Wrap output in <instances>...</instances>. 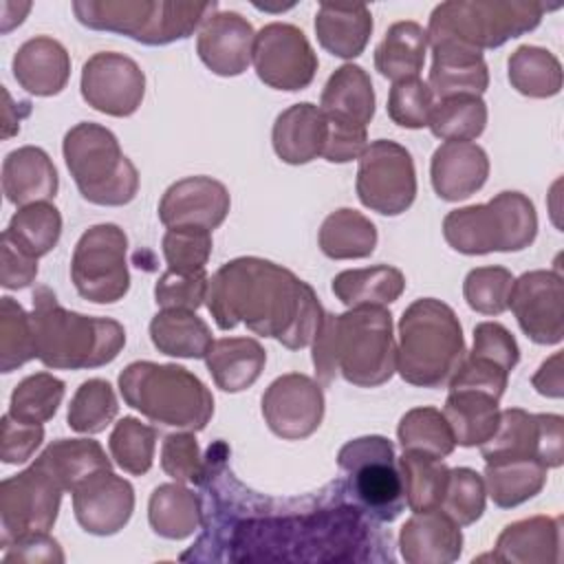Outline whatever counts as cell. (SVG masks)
I'll return each mask as SVG.
<instances>
[{
    "label": "cell",
    "instance_id": "obj_1",
    "mask_svg": "<svg viewBox=\"0 0 564 564\" xmlns=\"http://www.w3.org/2000/svg\"><path fill=\"white\" fill-rule=\"evenodd\" d=\"M205 304L220 330L245 324L289 350L311 346L326 315L311 284L256 256L225 262L209 278Z\"/></svg>",
    "mask_w": 564,
    "mask_h": 564
},
{
    "label": "cell",
    "instance_id": "obj_2",
    "mask_svg": "<svg viewBox=\"0 0 564 564\" xmlns=\"http://www.w3.org/2000/svg\"><path fill=\"white\" fill-rule=\"evenodd\" d=\"M313 366L319 386H330L337 375L357 388L383 386L397 372L392 313L383 306L326 313L313 339Z\"/></svg>",
    "mask_w": 564,
    "mask_h": 564
},
{
    "label": "cell",
    "instance_id": "obj_3",
    "mask_svg": "<svg viewBox=\"0 0 564 564\" xmlns=\"http://www.w3.org/2000/svg\"><path fill=\"white\" fill-rule=\"evenodd\" d=\"M31 324L37 359L53 370L99 368L126 346V330L117 319L68 311L48 286L33 291Z\"/></svg>",
    "mask_w": 564,
    "mask_h": 564
},
{
    "label": "cell",
    "instance_id": "obj_4",
    "mask_svg": "<svg viewBox=\"0 0 564 564\" xmlns=\"http://www.w3.org/2000/svg\"><path fill=\"white\" fill-rule=\"evenodd\" d=\"M465 337L452 306L414 300L399 319L397 372L416 388H443L465 357Z\"/></svg>",
    "mask_w": 564,
    "mask_h": 564
},
{
    "label": "cell",
    "instance_id": "obj_5",
    "mask_svg": "<svg viewBox=\"0 0 564 564\" xmlns=\"http://www.w3.org/2000/svg\"><path fill=\"white\" fill-rule=\"evenodd\" d=\"M119 392L152 423L200 432L214 414L209 388L176 364L132 361L119 372Z\"/></svg>",
    "mask_w": 564,
    "mask_h": 564
},
{
    "label": "cell",
    "instance_id": "obj_6",
    "mask_svg": "<svg viewBox=\"0 0 564 564\" xmlns=\"http://www.w3.org/2000/svg\"><path fill=\"white\" fill-rule=\"evenodd\" d=\"M557 7V4H555ZM538 0H449L434 7L427 24V46L456 44L482 53L533 31L544 11Z\"/></svg>",
    "mask_w": 564,
    "mask_h": 564
},
{
    "label": "cell",
    "instance_id": "obj_7",
    "mask_svg": "<svg viewBox=\"0 0 564 564\" xmlns=\"http://www.w3.org/2000/svg\"><path fill=\"white\" fill-rule=\"evenodd\" d=\"M218 11L216 2L165 0H77L73 13L93 31H110L141 44L163 46L189 37Z\"/></svg>",
    "mask_w": 564,
    "mask_h": 564
},
{
    "label": "cell",
    "instance_id": "obj_8",
    "mask_svg": "<svg viewBox=\"0 0 564 564\" xmlns=\"http://www.w3.org/2000/svg\"><path fill=\"white\" fill-rule=\"evenodd\" d=\"M62 152L79 194L88 203L121 207L137 196L139 172L106 126L79 121L64 134Z\"/></svg>",
    "mask_w": 564,
    "mask_h": 564
},
{
    "label": "cell",
    "instance_id": "obj_9",
    "mask_svg": "<svg viewBox=\"0 0 564 564\" xmlns=\"http://www.w3.org/2000/svg\"><path fill=\"white\" fill-rule=\"evenodd\" d=\"M443 236L465 256L522 251L538 236L535 205L522 192H500L487 203L452 209L443 218Z\"/></svg>",
    "mask_w": 564,
    "mask_h": 564
},
{
    "label": "cell",
    "instance_id": "obj_10",
    "mask_svg": "<svg viewBox=\"0 0 564 564\" xmlns=\"http://www.w3.org/2000/svg\"><path fill=\"white\" fill-rule=\"evenodd\" d=\"M337 467L346 474L341 482L366 516L392 522L405 509L403 480L394 456V445L386 436H359L337 452Z\"/></svg>",
    "mask_w": 564,
    "mask_h": 564
},
{
    "label": "cell",
    "instance_id": "obj_11",
    "mask_svg": "<svg viewBox=\"0 0 564 564\" xmlns=\"http://www.w3.org/2000/svg\"><path fill=\"white\" fill-rule=\"evenodd\" d=\"M128 236L119 225L101 223L88 227L70 258V280L75 291L95 304H115L130 289Z\"/></svg>",
    "mask_w": 564,
    "mask_h": 564
},
{
    "label": "cell",
    "instance_id": "obj_12",
    "mask_svg": "<svg viewBox=\"0 0 564 564\" xmlns=\"http://www.w3.org/2000/svg\"><path fill=\"white\" fill-rule=\"evenodd\" d=\"M357 198L370 212L399 216L416 198V170L412 154L397 141L377 139L359 156Z\"/></svg>",
    "mask_w": 564,
    "mask_h": 564
},
{
    "label": "cell",
    "instance_id": "obj_13",
    "mask_svg": "<svg viewBox=\"0 0 564 564\" xmlns=\"http://www.w3.org/2000/svg\"><path fill=\"white\" fill-rule=\"evenodd\" d=\"M64 489L40 465L0 482V546L31 535L48 533L57 520Z\"/></svg>",
    "mask_w": 564,
    "mask_h": 564
},
{
    "label": "cell",
    "instance_id": "obj_14",
    "mask_svg": "<svg viewBox=\"0 0 564 564\" xmlns=\"http://www.w3.org/2000/svg\"><path fill=\"white\" fill-rule=\"evenodd\" d=\"M487 463L533 458L546 469L564 463V419L560 414H531L520 408L500 410L494 436L480 445Z\"/></svg>",
    "mask_w": 564,
    "mask_h": 564
},
{
    "label": "cell",
    "instance_id": "obj_15",
    "mask_svg": "<svg viewBox=\"0 0 564 564\" xmlns=\"http://www.w3.org/2000/svg\"><path fill=\"white\" fill-rule=\"evenodd\" d=\"M251 62L260 82L289 93L304 90L319 66L304 31L289 22H271L256 33Z\"/></svg>",
    "mask_w": 564,
    "mask_h": 564
},
{
    "label": "cell",
    "instance_id": "obj_16",
    "mask_svg": "<svg viewBox=\"0 0 564 564\" xmlns=\"http://www.w3.org/2000/svg\"><path fill=\"white\" fill-rule=\"evenodd\" d=\"M79 90L82 99L97 112L130 117L145 97V75L132 57L101 51L84 62Z\"/></svg>",
    "mask_w": 564,
    "mask_h": 564
},
{
    "label": "cell",
    "instance_id": "obj_17",
    "mask_svg": "<svg viewBox=\"0 0 564 564\" xmlns=\"http://www.w3.org/2000/svg\"><path fill=\"white\" fill-rule=\"evenodd\" d=\"M509 308L522 333L540 344L553 346L564 337V282L557 271L535 269L513 280Z\"/></svg>",
    "mask_w": 564,
    "mask_h": 564
},
{
    "label": "cell",
    "instance_id": "obj_18",
    "mask_svg": "<svg viewBox=\"0 0 564 564\" xmlns=\"http://www.w3.org/2000/svg\"><path fill=\"white\" fill-rule=\"evenodd\" d=\"M262 416L269 430L284 441L311 436L324 419L322 386L302 372H286L262 394Z\"/></svg>",
    "mask_w": 564,
    "mask_h": 564
},
{
    "label": "cell",
    "instance_id": "obj_19",
    "mask_svg": "<svg viewBox=\"0 0 564 564\" xmlns=\"http://www.w3.org/2000/svg\"><path fill=\"white\" fill-rule=\"evenodd\" d=\"M70 494L79 527L93 535L119 533L134 511L132 485L112 469L95 471Z\"/></svg>",
    "mask_w": 564,
    "mask_h": 564
},
{
    "label": "cell",
    "instance_id": "obj_20",
    "mask_svg": "<svg viewBox=\"0 0 564 564\" xmlns=\"http://www.w3.org/2000/svg\"><path fill=\"white\" fill-rule=\"evenodd\" d=\"M229 207V189L220 181L185 176L165 189L159 203V220L165 227L194 225L212 231L225 223Z\"/></svg>",
    "mask_w": 564,
    "mask_h": 564
},
{
    "label": "cell",
    "instance_id": "obj_21",
    "mask_svg": "<svg viewBox=\"0 0 564 564\" xmlns=\"http://www.w3.org/2000/svg\"><path fill=\"white\" fill-rule=\"evenodd\" d=\"M256 31L236 11H216L200 24L196 53L200 62L220 77L242 75L253 59Z\"/></svg>",
    "mask_w": 564,
    "mask_h": 564
},
{
    "label": "cell",
    "instance_id": "obj_22",
    "mask_svg": "<svg viewBox=\"0 0 564 564\" xmlns=\"http://www.w3.org/2000/svg\"><path fill=\"white\" fill-rule=\"evenodd\" d=\"M489 176L487 152L471 141L441 143L430 163V178L436 196L447 203L465 200L476 194Z\"/></svg>",
    "mask_w": 564,
    "mask_h": 564
},
{
    "label": "cell",
    "instance_id": "obj_23",
    "mask_svg": "<svg viewBox=\"0 0 564 564\" xmlns=\"http://www.w3.org/2000/svg\"><path fill=\"white\" fill-rule=\"evenodd\" d=\"M399 551L408 564H449L463 553V533L438 507L416 511L401 527Z\"/></svg>",
    "mask_w": 564,
    "mask_h": 564
},
{
    "label": "cell",
    "instance_id": "obj_24",
    "mask_svg": "<svg viewBox=\"0 0 564 564\" xmlns=\"http://www.w3.org/2000/svg\"><path fill=\"white\" fill-rule=\"evenodd\" d=\"M15 82L35 97H51L66 88L70 77V55L62 42L48 35L26 40L13 55Z\"/></svg>",
    "mask_w": 564,
    "mask_h": 564
},
{
    "label": "cell",
    "instance_id": "obj_25",
    "mask_svg": "<svg viewBox=\"0 0 564 564\" xmlns=\"http://www.w3.org/2000/svg\"><path fill=\"white\" fill-rule=\"evenodd\" d=\"M560 544L562 518L533 516L507 524L489 557L511 564H551L560 562Z\"/></svg>",
    "mask_w": 564,
    "mask_h": 564
},
{
    "label": "cell",
    "instance_id": "obj_26",
    "mask_svg": "<svg viewBox=\"0 0 564 564\" xmlns=\"http://www.w3.org/2000/svg\"><path fill=\"white\" fill-rule=\"evenodd\" d=\"M328 121L319 106L311 101L293 104L275 117L271 143L275 154L289 165H304L322 156Z\"/></svg>",
    "mask_w": 564,
    "mask_h": 564
},
{
    "label": "cell",
    "instance_id": "obj_27",
    "mask_svg": "<svg viewBox=\"0 0 564 564\" xmlns=\"http://www.w3.org/2000/svg\"><path fill=\"white\" fill-rule=\"evenodd\" d=\"M57 170L37 145L11 150L2 161V194L15 207L51 200L57 194Z\"/></svg>",
    "mask_w": 564,
    "mask_h": 564
},
{
    "label": "cell",
    "instance_id": "obj_28",
    "mask_svg": "<svg viewBox=\"0 0 564 564\" xmlns=\"http://www.w3.org/2000/svg\"><path fill=\"white\" fill-rule=\"evenodd\" d=\"M427 86L438 101L458 95L480 97L489 86L487 62L478 51L456 44H434Z\"/></svg>",
    "mask_w": 564,
    "mask_h": 564
},
{
    "label": "cell",
    "instance_id": "obj_29",
    "mask_svg": "<svg viewBox=\"0 0 564 564\" xmlns=\"http://www.w3.org/2000/svg\"><path fill=\"white\" fill-rule=\"evenodd\" d=\"M372 26V13L364 2H319L315 13L317 42L324 51L341 59H352L364 53Z\"/></svg>",
    "mask_w": 564,
    "mask_h": 564
},
{
    "label": "cell",
    "instance_id": "obj_30",
    "mask_svg": "<svg viewBox=\"0 0 564 564\" xmlns=\"http://www.w3.org/2000/svg\"><path fill=\"white\" fill-rule=\"evenodd\" d=\"M207 370L223 392H242L251 388L264 370L267 352L251 337L214 339L205 355Z\"/></svg>",
    "mask_w": 564,
    "mask_h": 564
},
{
    "label": "cell",
    "instance_id": "obj_31",
    "mask_svg": "<svg viewBox=\"0 0 564 564\" xmlns=\"http://www.w3.org/2000/svg\"><path fill=\"white\" fill-rule=\"evenodd\" d=\"M496 397L482 390L458 388L449 390L443 408V416L449 423L456 445L480 447L487 443L500 421V408Z\"/></svg>",
    "mask_w": 564,
    "mask_h": 564
},
{
    "label": "cell",
    "instance_id": "obj_32",
    "mask_svg": "<svg viewBox=\"0 0 564 564\" xmlns=\"http://www.w3.org/2000/svg\"><path fill=\"white\" fill-rule=\"evenodd\" d=\"M375 101L370 75L357 64H344L328 77L319 97V110L333 119L368 126L375 117Z\"/></svg>",
    "mask_w": 564,
    "mask_h": 564
},
{
    "label": "cell",
    "instance_id": "obj_33",
    "mask_svg": "<svg viewBox=\"0 0 564 564\" xmlns=\"http://www.w3.org/2000/svg\"><path fill=\"white\" fill-rule=\"evenodd\" d=\"M427 53V31L414 20H401L388 26L375 48V68L381 77L394 82L419 77Z\"/></svg>",
    "mask_w": 564,
    "mask_h": 564
},
{
    "label": "cell",
    "instance_id": "obj_34",
    "mask_svg": "<svg viewBox=\"0 0 564 564\" xmlns=\"http://www.w3.org/2000/svg\"><path fill=\"white\" fill-rule=\"evenodd\" d=\"M148 520L156 535L165 540H185L203 524L200 498L176 480L159 485L148 502Z\"/></svg>",
    "mask_w": 564,
    "mask_h": 564
},
{
    "label": "cell",
    "instance_id": "obj_35",
    "mask_svg": "<svg viewBox=\"0 0 564 564\" xmlns=\"http://www.w3.org/2000/svg\"><path fill=\"white\" fill-rule=\"evenodd\" d=\"M405 291V275L390 264L346 269L333 278L335 297L348 306H388Z\"/></svg>",
    "mask_w": 564,
    "mask_h": 564
},
{
    "label": "cell",
    "instance_id": "obj_36",
    "mask_svg": "<svg viewBox=\"0 0 564 564\" xmlns=\"http://www.w3.org/2000/svg\"><path fill=\"white\" fill-rule=\"evenodd\" d=\"M150 339L159 352L183 359H205L214 341L196 311L183 308H161L150 322Z\"/></svg>",
    "mask_w": 564,
    "mask_h": 564
},
{
    "label": "cell",
    "instance_id": "obj_37",
    "mask_svg": "<svg viewBox=\"0 0 564 564\" xmlns=\"http://www.w3.org/2000/svg\"><path fill=\"white\" fill-rule=\"evenodd\" d=\"M35 465L46 469L64 491H73L95 471L110 469V458L93 438H57L35 458Z\"/></svg>",
    "mask_w": 564,
    "mask_h": 564
},
{
    "label": "cell",
    "instance_id": "obj_38",
    "mask_svg": "<svg viewBox=\"0 0 564 564\" xmlns=\"http://www.w3.org/2000/svg\"><path fill=\"white\" fill-rule=\"evenodd\" d=\"M317 242L330 260H361L377 247V227L361 212L341 207L324 218Z\"/></svg>",
    "mask_w": 564,
    "mask_h": 564
},
{
    "label": "cell",
    "instance_id": "obj_39",
    "mask_svg": "<svg viewBox=\"0 0 564 564\" xmlns=\"http://www.w3.org/2000/svg\"><path fill=\"white\" fill-rule=\"evenodd\" d=\"M482 480L496 507L513 509L542 491L546 485V467L533 458L487 463Z\"/></svg>",
    "mask_w": 564,
    "mask_h": 564
},
{
    "label": "cell",
    "instance_id": "obj_40",
    "mask_svg": "<svg viewBox=\"0 0 564 564\" xmlns=\"http://www.w3.org/2000/svg\"><path fill=\"white\" fill-rule=\"evenodd\" d=\"M397 465L403 480L405 505L414 513L441 507L449 480V467L443 463V458L403 449V456L397 458Z\"/></svg>",
    "mask_w": 564,
    "mask_h": 564
},
{
    "label": "cell",
    "instance_id": "obj_41",
    "mask_svg": "<svg viewBox=\"0 0 564 564\" xmlns=\"http://www.w3.org/2000/svg\"><path fill=\"white\" fill-rule=\"evenodd\" d=\"M507 68L509 84L524 97L546 99L562 90V64L551 51L542 46H518L511 53Z\"/></svg>",
    "mask_w": 564,
    "mask_h": 564
},
{
    "label": "cell",
    "instance_id": "obj_42",
    "mask_svg": "<svg viewBox=\"0 0 564 564\" xmlns=\"http://www.w3.org/2000/svg\"><path fill=\"white\" fill-rule=\"evenodd\" d=\"M2 236H7L26 256L37 260L59 242L62 214L51 200L18 207Z\"/></svg>",
    "mask_w": 564,
    "mask_h": 564
},
{
    "label": "cell",
    "instance_id": "obj_43",
    "mask_svg": "<svg viewBox=\"0 0 564 564\" xmlns=\"http://www.w3.org/2000/svg\"><path fill=\"white\" fill-rule=\"evenodd\" d=\"M397 436L403 449L423 452L436 458L449 456L456 447L447 419L441 410L430 405L408 410L399 421Z\"/></svg>",
    "mask_w": 564,
    "mask_h": 564
},
{
    "label": "cell",
    "instance_id": "obj_44",
    "mask_svg": "<svg viewBox=\"0 0 564 564\" xmlns=\"http://www.w3.org/2000/svg\"><path fill=\"white\" fill-rule=\"evenodd\" d=\"M430 130L443 141L478 139L487 126V104L482 97L458 95L434 104L430 115Z\"/></svg>",
    "mask_w": 564,
    "mask_h": 564
},
{
    "label": "cell",
    "instance_id": "obj_45",
    "mask_svg": "<svg viewBox=\"0 0 564 564\" xmlns=\"http://www.w3.org/2000/svg\"><path fill=\"white\" fill-rule=\"evenodd\" d=\"M119 403L112 386L106 379H88L84 381L68 405V427L79 434H99L104 432L117 416Z\"/></svg>",
    "mask_w": 564,
    "mask_h": 564
},
{
    "label": "cell",
    "instance_id": "obj_46",
    "mask_svg": "<svg viewBox=\"0 0 564 564\" xmlns=\"http://www.w3.org/2000/svg\"><path fill=\"white\" fill-rule=\"evenodd\" d=\"M64 381L51 372L24 377L11 392L9 414L24 423H46L55 416L64 399Z\"/></svg>",
    "mask_w": 564,
    "mask_h": 564
},
{
    "label": "cell",
    "instance_id": "obj_47",
    "mask_svg": "<svg viewBox=\"0 0 564 564\" xmlns=\"http://www.w3.org/2000/svg\"><path fill=\"white\" fill-rule=\"evenodd\" d=\"M112 460L132 476H143L150 471L156 447V430L141 423L134 416H123L115 423L108 438Z\"/></svg>",
    "mask_w": 564,
    "mask_h": 564
},
{
    "label": "cell",
    "instance_id": "obj_48",
    "mask_svg": "<svg viewBox=\"0 0 564 564\" xmlns=\"http://www.w3.org/2000/svg\"><path fill=\"white\" fill-rule=\"evenodd\" d=\"M31 359H37L31 313L4 295L0 300V370L13 372Z\"/></svg>",
    "mask_w": 564,
    "mask_h": 564
},
{
    "label": "cell",
    "instance_id": "obj_49",
    "mask_svg": "<svg viewBox=\"0 0 564 564\" xmlns=\"http://www.w3.org/2000/svg\"><path fill=\"white\" fill-rule=\"evenodd\" d=\"M212 247H214L212 231L194 225L167 227L161 240L167 269L176 273L205 271V264L212 256Z\"/></svg>",
    "mask_w": 564,
    "mask_h": 564
},
{
    "label": "cell",
    "instance_id": "obj_50",
    "mask_svg": "<svg viewBox=\"0 0 564 564\" xmlns=\"http://www.w3.org/2000/svg\"><path fill=\"white\" fill-rule=\"evenodd\" d=\"M513 273L505 267H476L465 275L463 297L480 315H500L509 308Z\"/></svg>",
    "mask_w": 564,
    "mask_h": 564
},
{
    "label": "cell",
    "instance_id": "obj_51",
    "mask_svg": "<svg viewBox=\"0 0 564 564\" xmlns=\"http://www.w3.org/2000/svg\"><path fill=\"white\" fill-rule=\"evenodd\" d=\"M487 502L485 480L478 471L469 467L449 469L447 489L441 502V511H445L458 527H469L480 520Z\"/></svg>",
    "mask_w": 564,
    "mask_h": 564
},
{
    "label": "cell",
    "instance_id": "obj_52",
    "mask_svg": "<svg viewBox=\"0 0 564 564\" xmlns=\"http://www.w3.org/2000/svg\"><path fill=\"white\" fill-rule=\"evenodd\" d=\"M434 110V93L427 82L419 77L394 82L388 95V117L410 130L425 128Z\"/></svg>",
    "mask_w": 564,
    "mask_h": 564
},
{
    "label": "cell",
    "instance_id": "obj_53",
    "mask_svg": "<svg viewBox=\"0 0 564 564\" xmlns=\"http://www.w3.org/2000/svg\"><path fill=\"white\" fill-rule=\"evenodd\" d=\"M207 284L209 278L205 271L176 273L167 269L154 284V302L161 308L196 311L207 297Z\"/></svg>",
    "mask_w": 564,
    "mask_h": 564
},
{
    "label": "cell",
    "instance_id": "obj_54",
    "mask_svg": "<svg viewBox=\"0 0 564 564\" xmlns=\"http://www.w3.org/2000/svg\"><path fill=\"white\" fill-rule=\"evenodd\" d=\"M161 467L176 482H200L205 460L200 458L194 432H176L165 436L161 447Z\"/></svg>",
    "mask_w": 564,
    "mask_h": 564
},
{
    "label": "cell",
    "instance_id": "obj_55",
    "mask_svg": "<svg viewBox=\"0 0 564 564\" xmlns=\"http://www.w3.org/2000/svg\"><path fill=\"white\" fill-rule=\"evenodd\" d=\"M507 383H509V372L505 368H500L496 361L465 352L456 372L447 381V388L449 390H458V388L482 390V392H489L491 397L500 399L507 390Z\"/></svg>",
    "mask_w": 564,
    "mask_h": 564
},
{
    "label": "cell",
    "instance_id": "obj_56",
    "mask_svg": "<svg viewBox=\"0 0 564 564\" xmlns=\"http://www.w3.org/2000/svg\"><path fill=\"white\" fill-rule=\"evenodd\" d=\"M44 441L40 423H24L9 412L0 419V458L4 465L26 463Z\"/></svg>",
    "mask_w": 564,
    "mask_h": 564
},
{
    "label": "cell",
    "instance_id": "obj_57",
    "mask_svg": "<svg viewBox=\"0 0 564 564\" xmlns=\"http://www.w3.org/2000/svg\"><path fill=\"white\" fill-rule=\"evenodd\" d=\"M471 355L491 359L507 372H511L520 361V348L516 337L498 322H480L474 328Z\"/></svg>",
    "mask_w": 564,
    "mask_h": 564
},
{
    "label": "cell",
    "instance_id": "obj_58",
    "mask_svg": "<svg viewBox=\"0 0 564 564\" xmlns=\"http://www.w3.org/2000/svg\"><path fill=\"white\" fill-rule=\"evenodd\" d=\"M326 121H328V132H326L322 156L328 163H348L359 159L368 148L366 126L344 121V119H333V117H326Z\"/></svg>",
    "mask_w": 564,
    "mask_h": 564
},
{
    "label": "cell",
    "instance_id": "obj_59",
    "mask_svg": "<svg viewBox=\"0 0 564 564\" xmlns=\"http://www.w3.org/2000/svg\"><path fill=\"white\" fill-rule=\"evenodd\" d=\"M4 562H29V564H37V562H64V551L59 546V542L55 538H51L48 533H31L24 535L15 542H11L4 549Z\"/></svg>",
    "mask_w": 564,
    "mask_h": 564
},
{
    "label": "cell",
    "instance_id": "obj_60",
    "mask_svg": "<svg viewBox=\"0 0 564 564\" xmlns=\"http://www.w3.org/2000/svg\"><path fill=\"white\" fill-rule=\"evenodd\" d=\"M0 284L4 289H24L37 278V260L18 249L7 236H0Z\"/></svg>",
    "mask_w": 564,
    "mask_h": 564
},
{
    "label": "cell",
    "instance_id": "obj_61",
    "mask_svg": "<svg viewBox=\"0 0 564 564\" xmlns=\"http://www.w3.org/2000/svg\"><path fill=\"white\" fill-rule=\"evenodd\" d=\"M533 388L542 394V397H551V399H562L564 394V377H562V352H555L553 357H549L546 361H542V366L538 368V372L531 379Z\"/></svg>",
    "mask_w": 564,
    "mask_h": 564
},
{
    "label": "cell",
    "instance_id": "obj_62",
    "mask_svg": "<svg viewBox=\"0 0 564 564\" xmlns=\"http://www.w3.org/2000/svg\"><path fill=\"white\" fill-rule=\"evenodd\" d=\"M31 11V2H11L2 0L0 2V31L9 33L18 24H22L24 15Z\"/></svg>",
    "mask_w": 564,
    "mask_h": 564
},
{
    "label": "cell",
    "instance_id": "obj_63",
    "mask_svg": "<svg viewBox=\"0 0 564 564\" xmlns=\"http://www.w3.org/2000/svg\"><path fill=\"white\" fill-rule=\"evenodd\" d=\"M2 95H4V130H2V137L9 139V137H13V134L20 130V119H22L24 115L13 112L11 95H9L7 88H2Z\"/></svg>",
    "mask_w": 564,
    "mask_h": 564
}]
</instances>
